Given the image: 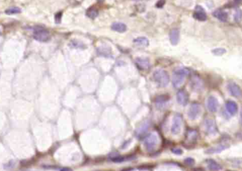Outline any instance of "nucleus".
Instances as JSON below:
<instances>
[{"label":"nucleus","instance_id":"obj_1","mask_svg":"<svg viewBox=\"0 0 242 171\" xmlns=\"http://www.w3.org/2000/svg\"><path fill=\"white\" fill-rule=\"evenodd\" d=\"M189 74V70L186 68H179L173 72L172 83L175 88H178L181 86L185 81V77Z\"/></svg>","mask_w":242,"mask_h":171},{"label":"nucleus","instance_id":"obj_2","mask_svg":"<svg viewBox=\"0 0 242 171\" xmlns=\"http://www.w3.org/2000/svg\"><path fill=\"white\" fill-rule=\"evenodd\" d=\"M153 78L159 87H166L169 83V76L163 69H157L154 72Z\"/></svg>","mask_w":242,"mask_h":171},{"label":"nucleus","instance_id":"obj_3","mask_svg":"<svg viewBox=\"0 0 242 171\" xmlns=\"http://www.w3.org/2000/svg\"><path fill=\"white\" fill-rule=\"evenodd\" d=\"M33 36L35 40L42 42H48L51 39L49 31L42 26H36L33 28Z\"/></svg>","mask_w":242,"mask_h":171},{"label":"nucleus","instance_id":"obj_4","mask_svg":"<svg viewBox=\"0 0 242 171\" xmlns=\"http://www.w3.org/2000/svg\"><path fill=\"white\" fill-rule=\"evenodd\" d=\"M158 143V138L154 134L150 133L144 139V145L145 149L148 151L152 152L154 151Z\"/></svg>","mask_w":242,"mask_h":171},{"label":"nucleus","instance_id":"obj_5","mask_svg":"<svg viewBox=\"0 0 242 171\" xmlns=\"http://www.w3.org/2000/svg\"><path fill=\"white\" fill-rule=\"evenodd\" d=\"M183 123L182 116L180 114H176L173 119V124L171 126V133L174 135L179 134L181 129Z\"/></svg>","mask_w":242,"mask_h":171},{"label":"nucleus","instance_id":"obj_6","mask_svg":"<svg viewBox=\"0 0 242 171\" xmlns=\"http://www.w3.org/2000/svg\"><path fill=\"white\" fill-rule=\"evenodd\" d=\"M205 132L209 135H214L218 132V128H217L216 123L212 119H207L205 120Z\"/></svg>","mask_w":242,"mask_h":171},{"label":"nucleus","instance_id":"obj_7","mask_svg":"<svg viewBox=\"0 0 242 171\" xmlns=\"http://www.w3.org/2000/svg\"><path fill=\"white\" fill-rule=\"evenodd\" d=\"M201 112V107L200 104L197 103H193L191 104L188 112V116L191 120H194L198 118Z\"/></svg>","mask_w":242,"mask_h":171},{"label":"nucleus","instance_id":"obj_8","mask_svg":"<svg viewBox=\"0 0 242 171\" xmlns=\"http://www.w3.org/2000/svg\"><path fill=\"white\" fill-rule=\"evenodd\" d=\"M227 88L231 95L234 97L240 98L242 96L241 88H240L239 86L234 83V82H229L227 85Z\"/></svg>","mask_w":242,"mask_h":171},{"label":"nucleus","instance_id":"obj_9","mask_svg":"<svg viewBox=\"0 0 242 171\" xmlns=\"http://www.w3.org/2000/svg\"><path fill=\"white\" fill-rule=\"evenodd\" d=\"M191 85V88H193V91H196V92L202 91L204 88L203 81H202V79L200 77L197 76H194L192 77Z\"/></svg>","mask_w":242,"mask_h":171},{"label":"nucleus","instance_id":"obj_10","mask_svg":"<svg viewBox=\"0 0 242 171\" xmlns=\"http://www.w3.org/2000/svg\"><path fill=\"white\" fill-rule=\"evenodd\" d=\"M207 108L211 112H217L219 108V102L214 96H210L207 100Z\"/></svg>","mask_w":242,"mask_h":171},{"label":"nucleus","instance_id":"obj_11","mask_svg":"<svg viewBox=\"0 0 242 171\" xmlns=\"http://www.w3.org/2000/svg\"><path fill=\"white\" fill-rule=\"evenodd\" d=\"M176 99H177V102L180 105H186L188 104V100H189V96H188V93L185 91V90H180L177 92L176 94Z\"/></svg>","mask_w":242,"mask_h":171},{"label":"nucleus","instance_id":"obj_12","mask_svg":"<svg viewBox=\"0 0 242 171\" xmlns=\"http://www.w3.org/2000/svg\"><path fill=\"white\" fill-rule=\"evenodd\" d=\"M198 139V132L195 129H189L185 136V142L188 145L195 144Z\"/></svg>","mask_w":242,"mask_h":171},{"label":"nucleus","instance_id":"obj_13","mask_svg":"<svg viewBox=\"0 0 242 171\" xmlns=\"http://www.w3.org/2000/svg\"><path fill=\"white\" fill-rule=\"evenodd\" d=\"M229 147V145L226 143H222V144L218 145L217 146H214V147H211L210 149H208L205 151V153L208 154H214V153H221L223 151L226 150Z\"/></svg>","mask_w":242,"mask_h":171},{"label":"nucleus","instance_id":"obj_14","mask_svg":"<svg viewBox=\"0 0 242 171\" xmlns=\"http://www.w3.org/2000/svg\"><path fill=\"white\" fill-rule=\"evenodd\" d=\"M193 17L200 21H205L207 19V14L202 7L197 6L193 13Z\"/></svg>","mask_w":242,"mask_h":171},{"label":"nucleus","instance_id":"obj_15","mask_svg":"<svg viewBox=\"0 0 242 171\" xmlns=\"http://www.w3.org/2000/svg\"><path fill=\"white\" fill-rule=\"evenodd\" d=\"M169 96L168 95H161L157 96L155 99V104H156V108L160 110L164 108L166 104L169 100Z\"/></svg>","mask_w":242,"mask_h":171},{"label":"nucleus","instance_id":"obj_16","mask_svg":"<svg viewBox=\"0 0 242 171\" xmlns=\"http://www.w3.org/2000/svg\"><path fill=\"white\" fill-rule=\"evenodd\" d=\"M135 63L139 69L142 70L148 69L150 67V60L146 57H138L135 59Z\"/></svg>","mask_w":242,"mask_h":171},{"label":"nucleus","instance_id":"obj_17","mask_svg":"<svg viewBox=\"0 0 242 171\" xmlns=\"http://www.w3.org/2000/svg\"><path fill=\"white\" fill-rule=\"evenodd\" d=\"M225 107H226V111L231 115H234L238 112V105L236 103V102L233 101V100H228V101H226V104H225Z\"/></svg>","mask_w":242,"mask_h":171},{"label":"nucleus","instance_id":"obj_18","mask_svg":"<svg viewBox=\"0 0 242 171\" xmlns=\"http://www.w3.org/2000/svg\"><path fill=\"white\" fill-rule=\"evenodd\" d=\"M179 38H180V34H179V30L176 28H173L170 31L169 38L171 44L173 45H177L179 41Z\"/></svg>","mask_w":242,"mask_h":171},{"label":"nucleus","instance_id":"obj_19","mask_svg":"<svg viewBox=\"0 0 242 171\" xmlns=\"http://www.w3.org/2000/svg\"><path fill=\"white\" fill-rule=\"evenodd\" d=\"M150 127V124L148 122H144L136 130V135L138 137H144V134L147 132Z\"/></svg>","mask_w":242,"mask_h":171},{"label":"nucleus","instance_id":"obj_20","mask_svg":"<svg viewBox=\"0 0 242 171\" xmlns=\"http://www.w3.org/2000/svg\"><path fill=\"white\" fill-rule=\"evenodd\" d=\"M213 16L222 22H226L228 20L227 13L221 9H217L213 12Z\"/></svg>","mask_w":242,"mask_h":171},{"label":"nucleus","instance_id":"obj_21","mask_svg":"<svg viewBox=\"0 0 242 171\" xmlns=\"http://www.w3.org/2000/svg\"><path fill=\"white\" fill-rule=\"evenodd\" d=\"M207 164H208V168L212 171H219L221 170L222 167L220 163H217V161L213 159L207 160Z\"/></svg>","mask_w":242,"mask_h":171},{"label":"nucleus","instance_id":"obj_22","mask_svg":"<svg viewBox=\"0 0 242 171\" xmlns=\"http://www.w3.org/2000/svg\"><path fill=\"white\" fill-rule=\"evenodd\" d=\"M134 44L136 46L141 47V48H145L149 45V40L147 38L140 37L137 38L134 40Z\"/></svg>","mask_w":242,"mask_h":171},{"label":"nucleus","instance_id":"obj_23","mask_svg":"<svg viewBox=\"0 0 242 171\" xmlns=\"http://www.w3.org/2000/svg\"><path fill=\"white\" fill-rule=\"evenodd\" d=\"M111 28L112 30H115V31L119 32V33H124L127 30V26L125 24H123V23H113L111 26Z\"/></svg>","mask_w":242,"mask_h":171},{"label":"nucleus","instance_id":"obj_24","mask_svg":"<svg viewBox=\"0 0 242 171\" xmlns=\"http://www.w3.org/2000/svg\"><path fill=\"white\" fill-rule=\"evenodd\" d=\"M86 16L91 19H94L98 16V11L95 8V7H90L88 9L86 13Z\"/></svg>","mask_w":242,"mask_h":171},{"label":"nucleus","instance_id":"obj_25","mask_svg":"<svg viewBox=\"0 0 242 171\" xmlns=\"http://www.w3.org/2000/svg\"><path fill=\"white\" fill-rule=\"evenodd\" d=\"M69 46L76 49L86 48V46H85L84 44L82 42H81L80 40H72L70 41V42H69Z\"/></svg>","mask_w":242,"mask_h":171},{"label":"nucleus","instance_id":"obj_26","mask_svg":"<svg viewBox=\"0 0 242 171\" xmlns=\"http://www.w3.org/2000/svg\"><path fill=\"white\" fill-rule=\"evenodd\" d=\"M132 157H125V156H114L111 158V161L115 162V163H121V162H124L127 160H130Z\"/></svg>","mask_w":242,"mask_h":171},{"label":"nucleus","instance_id":"obj_27","mask_svg":"<svg viewBox=\"0 0 242 171\" xmlns=\"http://www.w3.org/2000/svg\"><path fill=\"white\" fill-rule=\"evenodd\" d=\"M21 12V10L19 7H11L5 11V13L8 15H12V14H17V13H20Z\"/></svg>","mask_w":242,"mask_h":171},{"label":"nucleus","instance_id":"obj_28","mask_svg":"<svg viewBox=\"0 0 242 171\" xmlns=\"http://www.w3.org/2000/svg\"><path fill=\"white\" fill-rule=\"evenodd\" d=\"M234 19L236 22H240L242 19V11L240 9L236 10L234 14Z\"/></svg>","mask_w":242,"mask_h":171},{"label":"nucleus","instance_id":"obj_29","mask_svg":"<svg viewBox=\"0 0 242 171\" xmlns=\"http://www.w3.org/2000/svg\"><path fill=\"white\" fill-rule=\"evenodd\" d=\"M212 53L214 55L220 56L226 53V50L224 48H215L212 50Z\"/></svg>","mask_w":242,"mask_h":171},{"label":"nucleus","instance_id":"obj_30","mask_svg":"<svg viewBox=\"0 0 242 171\" xmlns=\"http://www.w3.org/2000/svg\"><path fill=\"white\" fill-rule=\"evenodd\" d=\"M185 163L187 166H192L195 164V160L192 158H187L185 159Z\"/></svg>","mask_w":242,"mask_h":171},{"label":"nucleus","instance_id":"obj_31","mask_svg":"<svg viewBox=\"0 0 242 171\" xmlns=\"http://www.w3.org/2000/svg\"><path fill=\"white\" fill-rule=\"evenodd\" d=\"M62 12H58L55 14V21L56 24H60L61 19H62Z\"/></svg>","mask_w":242,"mask_h":171},{"label":"nucleus","instance_id":"obj_32","mask_svg":"<svg viewBox=\"0 0 242 171\" xmlns=\"http://www.w3.org/2000/svg\"><path fill=\"white\" fill-rule=\"evenodd\" d=\"M103 50H101V49L99 48V50L98 49V51H99V53H101L102 55H109V53H111V49L109 48H107V50H106L105 48H101Z\"/></svg>","mask_w":242,"mask_h":171},{"label":"nucleus","instance_id":"obj_33","mask_svg":"<svg viewBox=\"0 0 242 171\" xmlns=\"http://www.w3.org/2000/svg\"><path fill=\"white\" fill-rule=\"evenodd\" d=\"M165 0H159V1L156 2V7H157V8H161V7H164V5L165 4Z\"/></svg>","mask_w":242,"mask_h":171},{"label":"nucleus","instance_id":"obj_34","mask_svg":"<svg viewBox=\"0 0 242 171\" xmlns=\"http://www.w3.org/2000/svg\"><path fill=\"white\" fill-rule=\"evenodd\" d=\"M171 151L173 153L176 154V155H181L183 153V151L181 149H178V148H175V149H172Z\"/></svg>","mask_w":242,"mask_h":171},{"label":"nucleus","instance_id":"obj_35","mask_svg":"<svg viewBox=\"0 0 242 171\" xmlns=\"http://www.w3.org/2000/svg\"><path fill=\"white\" fill-rule=\"evenodd\" d=\"M240 123H241V125L242 126V108L241 110V112H240Z\"/></svg>","mask_w":242,"mask_h":171},{"label":"nucleus","instance_id":"obj_36","mask_svg":"<svg viewBox=\"0 0 242 171\" xmlns=\"http://www.w3.org/2000/svg\"><path fill=\"white\" fill-rule=\"evenodd\" d=\"M60 171H71V170L69 168H62Z\"/></svg>","mask_w":242,"mask_h":171},{"label":"nucleus","instance_id":"obj_37","mask_svg":"<svg viewBox=\"0 0 242 171\" xmlns=\"http://www.w3.org/2000/svg\"><path fill=\"white\" fill-rule=\"evenodd\" d=\"M234 1H235L237 3H240V2H241L242 0H234Z\"/></svg>","mask_w":242,"mask_h":171},{"label":"nucleus","instance_id":"obj_38","mask_svg":"<svg viewBox=\"0 0 242 171\" xmlns=\"http://www.w3.org/2000/svg\"><path fill=\"white\" fill-rule=\"evenodd\" d=\"M97 1H98V2H103V1H104V0H97Z\"/></svg>","mask_w":242,"mask_h":171},{"label":"nucleus","instance_id":"obj_39","mask_svg":"<svg viewBox=\"0 0 242 171\" xmlns=\"http://www.w3.org/2000/svg\"><path fill=\"white\" fill-rule=\"evenodd\" d=\"M135 1H139V0H135Z\"/></svg>","mask_w":242,"mask_h":171},{"label":"nucleus","instance_id":"obj_40","mask_svg":"<svg viewBox=\"0 0 242 171\" xmlns=\"http://www.w3.org/2000/svg\"><path fill=\"white\" fill-rule=\"evenodd\" d=\"M227 171H231V170H227Z\"/></svg>","mask_w":242,"mask_h":171}]
</instances>
